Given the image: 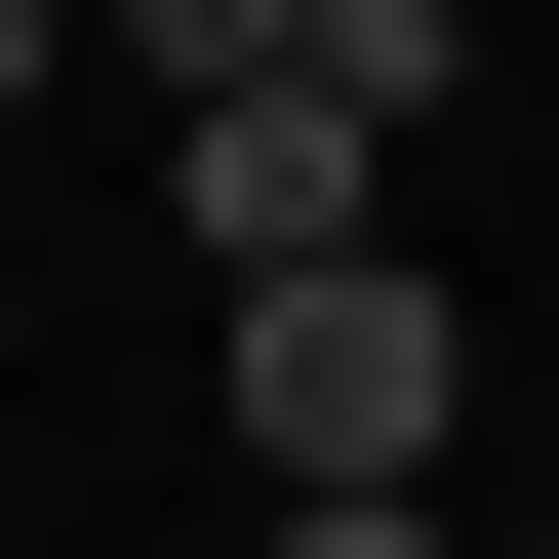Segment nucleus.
<instances>
[{
	"label": "nucleus",
	"mask_w": 559,
	"mask_h": 559,
	"mask_svg": "<svg viewBox=\"0 0 559 559\" xmlns=\"http://www.w3.org/2000/svg\"><path fill=\"white\" fill-rule=\"evenodd\" d=\"M81 40H120V0H0V120H40V81H81Z\"/></svg>",
	"instance_id": "nucleus-5"
},
{
	"label": "nucleus",
	"mask_w": 559,
	"mask_h": 559,
	"mask_svg": "<svg viewBox=\"0 0 559 559\" xmlns=\"http://www.w3.org/2000/svg\"><path fill=\"white\" fill-rule=\"evenodd\" d=\"M160 81H320V120H479V0H200Z\"/></svg>",
	"instance_id": "nucleus-3"
},
{
	"label": "nucleus",
	"mask_w": 559,
	"mask_h": 559,
	"mask_svg": "<svg viewBox=\"0 0 559 559\" xmlns=\"http://www.w3.org/2000/svg\"><path fill=\"white\" fill-rule=\"evenodd\" d=\"M520 559H559V520H520Z\"/></svg>",
	"instance_id": "nucleus-6"
},
{
	"label": "nucleus",
	"mask_w": 559,
	"mask_h": 559,
	"mask_svg": "<svg viewBox=\"0 0 559 559\" xmlns=\"http://www.w3.org/2000/svg\"><path fill=\"white\" fill-rule=\"evenodd\" d=\"M479 440V320L400 240H320V280H240V479H440Z\"/></svg>",
	"instance_id": "nucleus-1"
},
{
	"label": "nucleus",
	"mask_w": 559,
	"mask_h": 559,
	"mask_svg": "<svg viewBox=\"0 0 559 559\" xmlns=\"http://www.w3.org/2000/svg\"><path fill=\"white\" fill-rule=\"evenodd\" d=\"M240 559H440V479H240Z\"/></svg>",
	"instance_id": "nucleus-4"
},
{
	"label": "nucleus",
	"mask_w": 559,
	"mask_h": 559,
	"mask_svg": "<svg viewBox=\"0 0 559 559\" xmlns=\"http://www.w3.org/2000/svg\"><path fill=\"white\" fill-rule=\"evenodd\" d=\"M160 200H200V280H320V240H400V120H320V81H160Z\"/></svg>",
	"instance_id": "nucleus-2"
}]
</instances>
